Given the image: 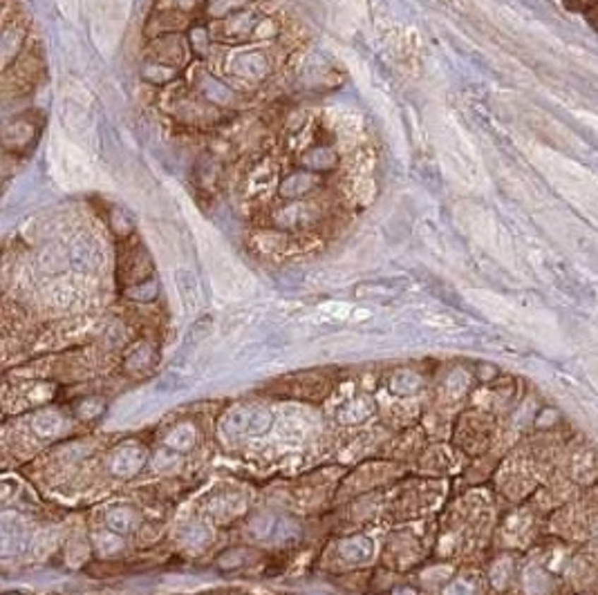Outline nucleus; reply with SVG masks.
I'll list each match as a JSON object with an SVG mask.
<instances>
[{
    "instance_id": "f257e3e1",
    "label": "nucleus",
    "mask_w": 598,
    "mask_h": 595,
    "mask_svg": "<svg viewBox=\"0 0 598 595\" xmlns=\"http://www.w3.org/2000/svg\"><path fill=\"white\" fill-rule=\"evenodd\" d=\"M305 47L276 0H153L135 61L141 103L179 137H215L271 108Z\"/></svg>"
},
{
    "instance_id": "f03ea898",
    "label": "nucleus",
    "mask_w": 598,
    "mask_h": 595,
    "mask_svg": "<svg viewBox=\"0 0 598 595\" xmlns=\"http://www.w3.org/2000/svg\"><path fill=\"white\" fill-rule=\"evenodd\" d=\"M231 160V204L246 233L271 251L325 242L376 195L374 139L341 105L280 108Z\"/></svg>"
}]
</instances>
